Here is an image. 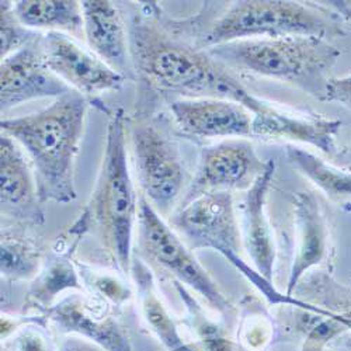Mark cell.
I'll use <instances>...</instances> for the list:
<instances>
[{"mask_svg":"<svg viewBox=\"0 0 351 351\" xmlns=\"http://www.w3.org/2000/svg\"><path fill=\"white\" fill-rule=\"evenodd\" d=\"M154 14H138L130 27L132 69L154 89L183 99L213 97L243 104L253 114L265 100L252 95L207 52L171 37Z\"/></svg>","mask_w":351,"mask_h":351,"instance_id":"obj_1","label":"cell"},{"mask_svg":"<svg viewBox=\"0 0 351 351\" xmlns=\"http://www.w3.org/2000/svg\"><path fill=\"white\" fill-rule=\"evenodd\" d=\"M89 103L72 90L38 112L0 123L2 132L12 136L30 159L43 204L76 199L75 163Z\"/></svg>","mask_w":351,"mask_h":351,"instance_id":"obj_2","label":"cell"},{"mask_svg":"<svg viewBox=\"0 0 351 351\" xmlns=\"http://www.w3.org/2000/svg\"><path fill=\"white\" fill-rule=\"evenodd\" d=\"M110 115L95 190L68 235L75 243L87 233L97 237L117 270L128 276L132 267V237L139 197L128 166L125 112L119 108Z\"/></svg>","mask_w":351,"mask_h":351,"instance_id":"obj_3","label":"cell"},{"mask_svg":"<svg viewBox=\"0 0 351 351\" xmlns=\"http://www.w3.org/2000/svg\"><path fill=\"white\" fill-rule=\"evenodd\" d=\"M207 52L228 69L292 83L322 99L330 80L328 73L340 56L325 38L305 36L239 40Z\"/></svg>","mask_w":351,"mask_h":351,"instance_id":"obj_4","label":"cell"},{"mask_svg":"<svg viewBox=\"0 0 351 351\" xmlns=\"http://www.w3.org/2000/svg\"><path fill=\"white\" fill-rule=\"evenodd\" d=\"M336 33V25L326 13L300 2H235L221 14L202 37L208 48L256 38L305 36L326 38Z\"/></svg>","mask_w":351,"mask_h":351,"instance_id":"obj_5","label":"cell"},{"mask_svg":"<svg viewBox=\"0 0 351 351\" xmlns=\"http://www.w3.org/2000/svg\"><path fill=\"white\" fill-rule=\"evenodd\" d=\"M170 223L187 239L193 249L211 247L235 265L267 298L276 289L258 273H254L239 256V228L229 191L202 194L182 206Z\"/></svg>","mask_w":351,"mask_h":351,"instance_id":"obj_6","label":"cell"},{"mask_svg":"<svg viewBox=\"0 0 351 351\" xmlns=\"http://www.w3.org/2000/svg\"><path fill=\"white\" fill-rule=\"evenodd\" d=\"M136 228L138 245L146 258L170 273L176 281L197 291L221 313H229L232 311V305L208 273L201 267L184 242L176 235L142 194L139 195Z\"/></svg>","mask_w":351,"mask_h":351,"instance_id":"obj_7","label":"cell"},{"mask_svg":"<svg viewBox=\"0 0 351 351\" xmlns=\"http://www.w3.org/2000/svg\"><path fill=\"white\" fill-rule=\"evenodd\" d=\"M132 163L141 194L162 215H169L184 184L178 148L154 124L139 123L130 131Z\"/></svg>","mask_w":351,"mask_h":351,"instance_id":"obj_8","label":"cell"},{"mask_svg":"<svg viewBox=\"0 0 351 351\" xmlns=\"http://www.w3.org/2000/svg\"><path fill=\"white\" fill-rule=\"evenodd\" d=\"M41 47L49 69L72 90L89 100L106 92L120 90L127 80L68 34L47 32L41 37Z\"/></svg>","mask_w":351,"mask_h":351,"instance_id":"obj_9","label":"cell"},{"mask_svg":"<svg viewBox=\"0 0 351 351\" xmlns=\"http://www.w3.org/2000/svg\"><path fill=\"white\" fill-rule=\"evenodd\" d=\"M41 37L8 55L0 65V104L2 112L23 103L61 97L71 87L48 66L41 47Z\"/></svg>","mask_w":351,"mask_h":351,"instance_id":"obj_10","label":"cell"},{"mask_svg":"<svg viewBox=\"0 0 351 351\" xmlns=\"http://www.w3.org/2000/svg\"><path fill=\"white\" fill-rule=\"evenodd\" d=\"M253 145L243 139L223 141L201 149L197 173L190 184L184 204L214 191L250 187L265 170Z\"/></svg>","mask_w":351,"mask_h":351,"instance_id":"obj_11","label":"cell"},{"mask_svg":"<svg viewBox=\"0 0 351 351\" xmlns=\"http://www.w3.org/2000/svg\"><path fill=\"white\" fill-rule=\"evenodd\" d=\"M0 206L2 217L23 225H43L45 221L32 162L21 146L9 135L0 136Z\"/></svg>","mask_w":351,"mask_h":351,"instance_id":"obj_12","label":"cell"},{"mask_svg":"<svg viewBox=\"0 0 351 351\" xmlns=\"http://www.w3.org/2000/svg\"><path fill=\"white\" fill-rule=\"evenodd\" d=\"M178 127L198 138L253 136V112L232 100L201 97L179 99L170 103Z\"/></svg>","mask_w":351,"mask_h":351,"instance_id":"obj_13","label":"cell"},{"mask_svg":"<svg viewBox=\"0 0 351 351\" xmlns=\"http://www.w3.org/2000/svg\"><path fill=\"white\" fill-rule=\"evenodd\" d=\"M47 319L60 330L77 335L106 351H132L125 329L110 315L107 302L100 298L95 302L71 295L55 304L47 312Z\"/></svg>","mask_w":351,"mask_h":351,"instance_id":"obj_14","label":"cell"},{"mask_svg":"<svg viewBox=\"0 0 351 351\" xmlns=\"http://www.w3.org/2000/svg\"><path fill=\"white\" fill-rule=\"evenodd\" d=\"M83 33L89 49L119 73H131L130 33L123 16L108 0H83Z\"/></svg>","mask_w":351,"mask_h":351,"instance_id":"obj_15","label":"cell"},{"mask_svg":"<svg viewBox=\"0 0 351 351\" xmlns=\"http://www.w3.org/2000/svg\"><path fill=\"white\" fill-rule=\"evenodd\" d=\"M340 127L339 120L289 114L269 103L253 114V136L308 143L329 156L337 154L336 138Z\"/></svg>","mask_w":351,"mask_h":351,"instance_id":"obj_16","label":"cell"},{"mask_svg":"<svg viewBox=\"0 0 351 351\" xmlns=\"http://www.w3.org/2000/svg\"><path fill=\"white\" fill-rule=\"evenodd\" d=\"M274 171V160L266 162L265 170L257 176L249 187L243 211V242L246 250L257 273L270 284L273 280L276 247L273 232L266 215V199Z\"/></svg>","mask_w":351,"mask_h":351,"instance_id":"obj_17","label":"cell"},{"mask_svg":"<svg viewBox=\"0 0 351 351\" xmlns=\"http://www.w3.org/2000/svg\"><path fill=\"white\" fill-rule=\"evenodd\" d=\"M294 211L297 249L289 273L288 297H291L304 273L319 265L326 252V228L316 198L309 193H298L294 199Z\"/></svg>","mask_w":351,"mask_h":351,"instance_id":"obj_18","label":"cell"},{"mask_svg":"<svg viewBox=\"0 0 351 351\" xmlns=\"http://www.w3.org/2000/svg\"><path fill=\"white\" fill-rule=\"evenodd\" d=\"M13 10L27 28L84 37L82 2L75 0H19Z\"/></svg>","mask_w":351,"mask_h":351,"instance_id":"obj_19","label":"cell"},{"mask_svg":"<svg viewBox=\"0 0 351 351\" xmlns=\"http://www.w3.org/2000/svg\"><path fill=\"white\" fill-rule=\"evenodd\" d=\"M131 274L136 284L142 313L151 329L170 351L186 350L178 328H176L165 304L159 298L155 278L149 267L141 260L132 261Z\"/></svg>","mask_w":351,"mask_h":351,"instance_id":"obj_20","label":"cell"},{"mask_svg":"<svg viewBox=\"0 0 351 351\" xmlns=\"http://www.w3.org/2000/svg\"><path fill=\"white\" fill-rule=\"evenodd\" d=\"M65 289H83L77 271L73 267L68 254L55 252L47 261L44 269L34 278V282L28 291V308L45 311L53 306L52 302Z\"/></svg>","mask_w":351,"mask_h":351,"instance_id":"obj_21","label":"cell"},{"mask_svg":"<svg viewBox=\"0 0 351 351\" xmlns=\"http://www.w3.org/2000/svg\"><path fill=\"white\" fill-rule=\"evenodd\" d=\"M2 277L9 281L36 278L41 271V252L36 242L25 232L2 228L0 245Z\"/></svg>","mask_w":351,"mask_h":351,"instance_id":"obj_22","label":"cell"},{"mask_svg":"<svg viewBox=\"0 0 351 351\" xmlns=\"http://www.w3.org/2000/svg\"><path fill=\"white\" fill-rule=\"evenodd\" d=\"M287 156L305 178L330 198L343 199L351 197V170L333 167L309 151L291 145L287 146Z\"/></svg>","mask_w":351,"mask_h":351,"instance_id":"obj_23","label":"cell"},{"mask_svg":"<svg viewBox=\"0 0 351 351\" xmlns=\"http://www.w3.org/2000/svg\"><path fill=\"white\" fill-rule=\"evenodd\" d=\"M37 36L38 34L30 32V28L21 24L13 10L12 2L5 0L0 3V37H2L0 56L2 60L33 41Z\"/></svg>","mask_w":351,"mask_h":351,"instance_id":"obj_24","label":"cell"},{"mask_svg":"<svg viewBox=\"0 0 351 351\" xmlns=\"http://www.w3.org/2000/svg\"><path fill=\"white\" fill-rule=\"evenodd\" d=\"M80 276L83 277V281L92 288L93 295L106 302H111L112 305H123L131 298L130 288L112 276L99 274L96 271L87 270H82Z\"/></svg>","mask_w":351,"mask_h":351,"instance_id":"obj_25","label":"cell"},{"mask_svg":"<svg viewBox=\"0 0 351 351\" xmlns=\"http://www.w3.org/2000/svg\"><path fill=\"white\" fill-rule=\"evenodd\" d=\"M14 351H49L47 337L36 328H23L9 341Z\"/></svg>","mask_w":351,"mask_h":351,"instance_id":"obj_26","label":"cell"},{"mask_svg":"<svg viewBox=\"0 0 351 351\" xmlns=\"http://www.w3.org/2000/svg\"><path fill=\"white\" fill-rule=\"evenodd\" d=\"M324 100L340 101L351 107V75L330 79L326 86Z\"/></svg>","mask_w":351,"mask_h":351,"instance_id":"obj_27","label":"cell"},{"mask_svg":"<svg viewBox=\"0 0 351 351\" xmlns=\"http://www.w3.org/2000/svg\"><path fill=\"white\" fill-rule=\"evenodd\" d=\"M60 351H106L97 344L89 341V340H83L82 337H69L66 339Z\"/></svg>","mask_w":351,"mask_h":351,"instance_id":"obj_28","label":"cell"},{"mask_svg":"<svg viewBox=\"0 0 351 351\" xmlns=\"http://www.w3.org/2000/svg\"><path fill=\"white\" fill-rule=\"evenodd\" d=\"M339 159H341L343 165L350 167L351 169V145L348 146V148H346L344 151H341L339 155H337Z\"/></svg>","mask_w":351,"mask_h":351,"instance_id":"obj_29","label":"cell"}]
</instances>
